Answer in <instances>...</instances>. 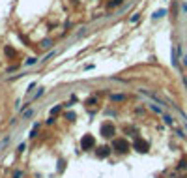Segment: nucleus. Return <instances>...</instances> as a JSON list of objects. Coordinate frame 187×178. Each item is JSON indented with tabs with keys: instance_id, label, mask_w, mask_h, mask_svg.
Masks as SVG:
<instances>
[{
	"instance_id": "nucleus-1",
	"label": "nucleus",
	"mask_w": 187,
	"mask_h": 178,
	"mask_svg": "<svg viewBox=\"0 0 187 178\" xmlns=\"http://www.w3.org/2000/svg\"><path fill=\"white\" fill-rule=\"evenodd\" d=\"M129 148H131V144L125 141V139H116V141H114V150H118L120 154L129 152Z\"/></svg>"
},
{
	"instance_id": "nucleus-5",
	"label": "nucleus",
	"mask_w": 187,
	"mask_h": 178,
	"mask_svg": "<svg viewBox=\"0 0 187 178\" xmlns=\"http://www.w3.org/2000/svg\"><path fill=\"white\" fill-rule=\"evenodd\" d=\"M109 154H111V150H109V146H101V148L97 150V156H99V157H107Z\"/></svg>"
},
{
	"instance_id": "nucleus-2",
	"label": "nucleus",
	"mask_w": 187,
	"mask_h": 178,
	"mask_svg": "<svg viewBox=\"0 0 187 178\" xmlns=\"http://www.w3.org/2000/svg\"><path fill=\"white\" fill-rule=\"evenodd\" d=\"M133 148H135V150H137V152H140V154H144V152L148 150V142L144 141V139L137 137V139H135V141H133Z\"/></svg>"
},
{
	"instance_id": "nucleus-6",
	"label": "nucleus",
	"mask_w": 187,
	"mask_h": 178,
	"mask_svg": "<svg viewBox=\"0 0 187 178\" xmlns=\"http://www.w3.org/2000/svg\"><path fill=\"white\" fill-rule=\"evenodd\" d=\"M165 13H167L165 9H159V11H155V13H153V17H155V19H159V17H163Z\"/></svg>"
},
{
	"instance_id": "nucleus-8",
	"label": "nucleus",
	"mask_w": 187,
	"mask_h": 178,
	"mask_svg": "<svg viewBox=\"0 0 187 178\" xmlns=\"http://www.w3.org/2000/svg\"><path fill=\"white\" fill-rule=\"evenodd\" d=\"M41 47H43V49H49V47H51V41H49V40H45L43 43H41Z\"/></svg>"
},
{
	"instance_id": "nucleus-4",
	"label": "nucleus",
	"mask_w": 187,
	"mask_h": 178,
	"mask_svg": "<svg viewBox=\"0 0 187 178\" xmlns=\"http://www.w3.org/2000/svg\"><path fill=\"white\" fill-rule=\"evenodd\" d=\"M114 126L111 124V122H105V124L101 126V135L103 137H112V135H114Z\"/></svg>"
},
{
	"instance_id": "nucleus-10",
	"label": "nucleus",
	"mask_w": 187,
	"mask_h": 178,
	"mask_svg": "<svg viewBox=\"0 0 187 178\" xmlns=\"http://www.w3.org/2000/svg\"><path fill=\"white\" fill-rule=\"evenodd\" d=\"M120 2H122V0H112V2H111V4H109V6H111V8H114V6H118V4H120Z\"/></svg>"
},
{
	"instance_id": "nucleus-9",
	"label": "nucleus",
	"mask_w": 187,
	"mask_h": 178,
	"mask_svg": "<svg viewBox=\"0 0 187 178\" xmlns=\"http://www.w3.org/2000/svg\"><path fill=\"white\" fill-rule=\"evenodd\" d=\"M124 99V96H112V101H122Z\"/></svg>"
},
{
	"instance_id": "nucleus-7",
	"label": "nucleus",
	"mask_w": 187,
	"mask_h": 178,
	"mask_svg": "<svg viewBox=\"0 0 187 178\" xmlns=\"http://www.w3.org/2000/svg\"><path fill=\"white\" fill-rule=\"evenodd\" d=\"M36 62H38V58L32 56V58H28V60H26V66H32V64H36Z\"/></svg>"
},
{
	"instance_id": "nucleus-3",
	"label": "nucleus",
	"mask_w": 187,
	"mask_h": 178,
	"mask_svg": "<svg viewBox=\"0 0 187 178\" xmlns=\"http://www.w3.org/2000/svg\"><path fill=\"white\" fill-rule=\"evenodd\" d=\"M80 146H82V150H90V148L95 146V139L92 135H84L82 141H80Z\"/></svg>"
}]
</instances>
